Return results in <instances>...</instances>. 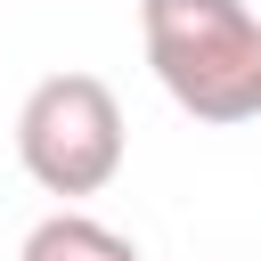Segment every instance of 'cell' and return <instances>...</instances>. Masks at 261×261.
Returning <instances> with one entry per match:
<instances>
[{
    "label": "cell",
    "mask_w": 261,
    "mask_h": 261,
    "mask_svg": "<svg viewBox=\"0 0 261 261\" xmlns=\"http://www.w3.org/2000/svg\"><path fill=\"white\" fill-rule=\"evenodd\" d=\"M16 261H139V245L122 228H106V220H90V212L65 204V212H49V220L24 228Z\"/></svg>",
    "instance_id": "3957f363"
},
{
    "label": "cell",
    "mask_w": 261,
    "mask_h": 261,
    "mask_svg": "<svg viewBox=\"0 0 261 261\" xmlns=\"http://www.w3.org/2000/svg\"><path fill=\"white\" fill-rule=\"evenodd\" d=\"M122 155H130L122 98L98 73H49V82L24 90V106H16V163H24L33 188L98 196V188H114Z\"/></svg>",
    "instance_id": "7a4b0ae2"
},
{
    "label": "cell",
    "mask_w": 261,
    "mask_h": 261,
    "mask_svg": "<svg viewBox=\"0 0 261 261\" xmlns=\"http://www.w3.org/2000/svg\"><path fill=\"white\" fill-rule=\"evenodd\" d=\"M139 41L179 114L196 122L261 114V16L245 0H139Z\"/></svg>",
    "instance_id": "6da1fadb"
}]
</instances>
